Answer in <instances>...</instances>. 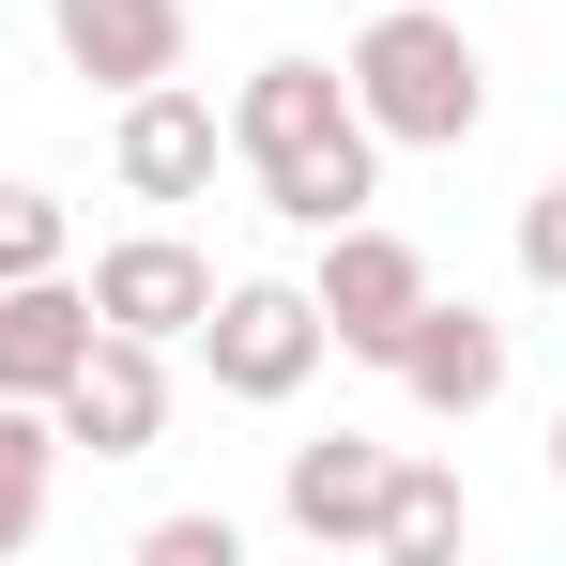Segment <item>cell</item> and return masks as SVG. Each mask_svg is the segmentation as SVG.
I'll return each instance as SVG.
<instances>
[{"instance_id": "cell-1", "label": "cell", "mask_w": 566, "mask_h": 566, "mask_svg": "<svg viewBox=\"0 0 566 566\" xmlns=\"http://www.w3.org/2000/svg\"><path fill=\"white\" fill-rule=\"evenodd\" d=\"M230 169L261 185V214H291V230L322 245L337 214L382 199V138H368V107H353L337 62L276 46V62H245V93H230Z\"/></svg>"}, {"instance_id": "cell-2", "label": "cell", "mask_w": 566, "mask_h": 566, "mask_svg": "<svg viewBox=\"0 0 566 566\" xmlns=\"http://www.w3.org/2000/svg\"><path fill=\"white\" fill-rule=\"evenodd\" d=\"M337 77H353L382 154H460L474 123H490V46H474L444 0H382L368 31L337 46Z\"/></svg>"}, {"instance_id": "cell-3", "label": "cell", "mask_w": 566, "mask_h": 566, "mask_svg": "<svg viewBox=\"0 0 566 566\" xmlns=\"http://www.w3.org/2000/svg\"><path fill=\"white\" fill-rule=\"evenodd\" d=\"M322 306H306V276H214V306H199V368H214V398H245V413H276V398H306L322 382Z\"/></svg>"}, {"instance_id": "cell-4", "label": "cell", "mask_w": 566, "mask_h": 566, "mask_svg": "<svg viewBox=\"0 0 566 566\" xmlns=\"http://www.w3.org/2000/svg\"><path fill=\"white\" fill-rule=\"evenodd\" d=\"M306 306H322V337H337L353 368H382V353L413 337V306H429V245L382 230V214H337L322 261H306Z\"/></svg>"}, {"instance_id": "cell-5", "label": "cell", "mask_w": 566, "mask_h": 566, "mask_svg": "<svg viewBox=\"0 0 566 566\" xmlns=\"http://www.w3.org/2000/svg\"><path fill=\"white\" fill-rule=\"evenodd\" d=\"M62 460H154L169 444V337H123V322H93V353L62 368Z\"/></svg>"}, {"instance_id": "cell-6", "label": "cell", "mask_w": 566, "mask_h": 566, "mask_svg": "<svg viewBox=\"0 0 566 566\" xmlns=\"http://www.w3.org/2000/svg\"><path fill=\"white\" fill-rule=\"evenodd\" d=\"M214 169H230V107L185 93V77H138L123 123H107V185L154 199V214H185V199H214Z\"/></svg>"}, {"instance_id": "cell-7", "label": "cell", "mask_w": 566, "mask_h": 566, "mask_svg": "<svg viewBox=\"0 0 566 566\" xmlns=\"http://www.w3.org/2000/svg\"><path fill=\"white\" fill-rule=\"evenodd\" d=\"M382 505H398V444H382V429H322V444H291V474H276V521L306 552H382Z\"/></svg>"}, {"instance_id": "cell-8", "label": "cell", "mask_w": 566, "mask_h": 566, "mask_svg": "<svg viewBox=\"0 0 566 566\" xmlns=\"http://www.w3.org/2000/svg\"><path fill=\"white\" fill-rule=\"evenodd\" d=\"M505 368H521V353H505V322H490V306H444V291H429V306H413V337L382 353V382H398L413 413H444V429H474V413L505 398Z\"/></svg>"}, {"instance_id": "cell-9", "label": "cell", "mask_w": 566, "mask_h": 566, "mask_svg": "<svg viewBox=\"0 0 566 566\" xmlns=\"http://www.w3.org/2000/svg\"><path fill=\"white\" fill-rule=\"evenodd\" d=\"M93 322H123V337H199V306H214V261H199L185 230L154 214V230H123V245H93Z\"/></svg>"}, {"instance_id": "cell-10", "label": "cell", "mask_w": 566, "mask_h": 566, "mask_svg": "<svg viewBox=\"0 0 566 566\" xmlns=\"http://www.w3.org/2000/svg\"><path fill=\"white\" fill-rule=\"evenodd\" d=\"M46 46H62V77L123 107L138 77H185V0H46Z\"/></svg>"}, {"instance_id": "cell-11", "label": "cell", "mask_w": 566, "mask_h": 566, "mask_svg": "<svg viewBox=\"0 0 566 566\" xmlns=\"http://www.w3.org/2000/svg\"><path fill=\"white\" fill-rule=\"evenodd\" d=\"M77 353H93V291L77 276H0V398H62Z\"/></svg>"}, {"instance_id": "cell-12", "label": "cell", "mask_w": 566, "mask_h": 566, "mask_svg": "<svg viewBox=\"0 0 566 566\" xmlns=\"http://www.w3.org/2000/svg\"><path fill=\"white\" fill-rule=\"evenodd\" d=\"M62 505V413L46 398H0V552H31Z\"/></svg>"}, {"instance_id": "cell-13", "label": "cell", "mask_w": 566, "mask_h": 566, "mask_svg": "<svg viewBox=\"0 0 566 566\" xmlns=\"http://www.w3.org/2000/svg\"><path fill=\"white\" fill-rule=\"evenodd\" d=\"M460 521H474V505H460V474L398 444V505H382V552H398V566H444V552H460Z\"/></svg>"}, {"instance_id": "cell-14", "label": "cell", "mask_w": 566, "mask_h": 566, "mask_svg": "<svg viewBox=\"0 0 566 566\" xmlns=\"http://www.w3.org/2000/svg\"><path fill=\"white\" fill-rule=\"evenodd\" d=\"M77 261V230H62V199L31 185V169H0V276H62Z\"/></svg>"}, {"instance_id": "cell-15", "label": "cell", "mask_w": 566, "mask_h": 566, "mask_svg": "<svg viewBox=\"0 0 566 566\" xmlns=\"http://www.w3.org/2000/svg\"><path fill=\"white\" fill-rule=\"evenodd\" d=\"M138 566H245V536H230V505H169L138 536Z\"/></svg>"}, {"instance_id": "cell-16", "label": "cell", "mask_w": 566, "mask_h": 566, "mask_svg": "<svg viewBox=\"0 0 566 566\" xmlns=\"http://www.w3.org/2000/svg\"><path fill=\"white\" fill-rule=\"evenodd\" d=\"M521 276L566 306V185H536V199H521Z\"/></svg>"}, {"instance_id": "cell-17", "label": "cell", "mask_w": 566, "mask_h": 566, "mask_svg": "<svg viewBox=\"0 0 566 566\" xmlns=\"http://www.w3.org/2000/svg\"><path fill=\"white\" fill-rule=\"evenodd\" d=\"M552 490H566V398H552Z\"/></svg>"}]
</instances>
